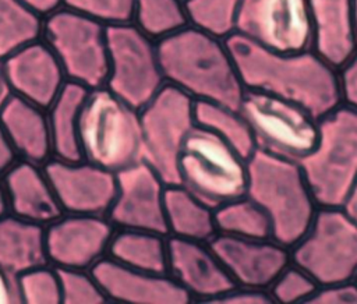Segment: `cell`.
<instances>
[{
    "mask_svg": "<svg viewBox=\"0 0 357 304\" xmlns=\"http://www.w3.org/2000/svg\"><path fill=\"white\" fill-rule=\"evenodd\" d=\"M208 244L236 287L268 290L290 264V248L273 238L254 240L216 233Z\"/></svg>",
    "mask_w": 357,
    "mask_h": 304,
    "instance_id": "cell-16",
    "label": "cell"
},
{
    "mask_svg": "<svg viewBox=\"0 0 357 304\" xmlns=\"http://www.w3.org/2000/svg\"><path fill=\"white\" fill-rule=\"evenodd\" d=\"M135 0H61V6L106 26L132 22Z\"/></svg>",
    "mask_w": 357,
    "mask_h": 304,
    "instance_id": "cell-35",
    "label": "cell"
},
{
    "mask_svg": "<svg viewBox=\"0 0 357 304\" xmlns=\"http://www.w3.org/2000/svg\"><path fill=\"white\" fill-rule=\"evenodd\" d=\"M116 231L107 216L63 213L45 227L47 264L63 269H86L107 257Z\"/></svg>",
    "mask_w": 357,
    "mask_h": 304,
    "instance_id": "cell-14",
    "label": "cell"
},
{
    "mask_svg": "<svg viewBox=\"0 0 357 304\" xmlns=\"http://www.w3.org/2000/svg\"><path fill=\"white\" fill-rule=\"evenodd\" d=\"M213 303L225 304H273L268 290L247 289V287H234L225 296L219 297Z\"/></svg>",
    "mask_w": 357,
    "mask_h": 304,
    "instance_id": "cell-38",
    "label": "cell"
},
{
    "mask_svg": "<svg viewBox=\"0 0 357 304\" xmlns=\"http://www.w3.org/2000/svg\"><path fill=\"white\" fill-rule=\"evenodd\" d=\"M290 261L318 284L357 278V223L342 206H319L310 227L290 247Z\"/></svg>",
    "mask_w": 357,
    "mask_h": 304,
    "instance_id": "cell-7",
    "label": "cell"
},
{
    "mask_svg": "<svg viewBox=\"0 0 357 304\" xmlns=\"http://www.w3.org/2000/svg\"><path fill=\"white\" fill-rule=\"evenodd\" d=\"M106 33L109 73L105 86L139 110L166 84L158 42L134 22L107 26Z\"/></svg>",
    "mask_w": 357,
    "mask_h": 304,
    "instance_id": "cell-11",
    "label": "cell"
},
{
    "mask_svg": "<svg viewBox=\"0 0 357 304\" xmlns=\"http://www.w3.org/2000/svg\"><path fill=\"white\" fill-rule=\"evenodd\" d=\"M195 123L218 135L245 159L255 151L251 130L236 109L213 102L195 100Z\"/></svg>",
    "mask_w": 357,
    "mask_h": 304,
    "instance_id": "cell-27",
    "label": "cell"
},
{
    "mask_svg": "<svg viewBox=\"0 0 357 304\" xmlns=\"http://www.w3.org/2000/svg\"><path fill=\"white\" fill-rule=\"evenodd\" d=\"M177 167L180 184L212 209L245 195L247 159L199 126L184 141Z\"/></svg>",
    "mask_w": 357,
    "mask_h": 304,
    "instance_id": "cell-6",
    "label": "cell"
},
{
    "mask_svg": "<svg viewBox=\"0 0 357 304\" xmlns=\"http://www.w3.org/2000/svg\"><path fill=\"white\" fill-rule=\"evenodd\" d=\"M342 208L357 223V181L354 183L353 188L350 190L349 195L346 197Z\"/></svg>",
    "mask_w": 357,
    "mask_h": 304,
    "instance_id": "cell-42",
    "label": "cell"
},
{
    "mask_svg": "<svg viewBox=\"0 0 357 304\" xmlns=\"http://www.w3.org/2000/svg\"><path fill=\"white\" fill-rule=\"evenodd\" d=\"M167 184L145 160L116 173V195L107 219L116 229L169 236L165 216Z\"/></svg>",
    "mask_w": 357,
    "mask_h": 304,
    "instance_id": "cell-13",
    "label": "cell"
},
{
    "mask_svg": "<svg viewBox=\"0 0 357 304\" xmlns=\"http://www.w3.org/2000/svg\"><path fill=\"white\" fill-rule=\"evenodd\" d=\"M132 22L159 40L188 25L184 0H135Z\"/></svg>",
    "mask_w": 357,
    "mask_h": 304,
    "instance_id": "cell-31",
    "label": "cell"
},
{
    "mask_svg": "<svg viewBox=\"0 0 357 304\" xmlns=\"http://www.w3.org/2000/svg\"><path fill=\"white\" fill-rule=\"evenodd\" d=\"M156 42L167 84L194 100L238 110L245 88L223 39L187 25Z\"/></svg>",
    "mask_w": 357,
    "mask_h": 304,
    "instance_id": "cell-2",
    "label": "cell"
},
{
    "mask_svg": "<svg viewBox=\"0 0 357 304\" xmlns=\"http://www.w3.org/2000/svg\"><path fill=\"white\" fill-rule=\"evenodd\" d=\"M225 43L245 89L293 102L317 119L342 105L337 70L312 49L300 53L272 52L236 32Z\"/></svg>",
    "mask_w": 357,
    "mask_h": 304,
    "instance_id": "cell-1",
    "label": "cell"
},
{
    "mask_svg": "<svg viewBox=\"0 0 357 304\" xmlns=\"http://www.w3.org/2000/svg\"><path fill=\"white\" fill-rule=\"evenodd\" d=\"M22 1L42 17L61 7V0H22Z\"/></svg>",
    "mask_w": 357,
    "mask_h": 304,
    "instance_id": "cell-41",
    "label": "cell"
},
{
    "mask_svg": "<svg viewBox=\"0 0 357 304\" xmlns=\"http://www.w3.org/2000/svg\"><path fill=\"white\" fill-rule=\"evenodd\" d=\"M107 26L77 11L59 7L43 17L42 39L57 57L67 81L95 89L109 73Z\"/></svg>",
    "mask_w": 357,
    "mask_h": 304,
    "instance_id": "cell-8",
    "label": "cell"
},
{
    "mask_svg": "<svg viewBox=\"0 0 357 304\" xmlns=\"http://www.w3.org/2000/svg\"><path fill=\"white\" fill-rule=\"evenodd\" d=\"M82 159L117 173L144 160L139 110L106 86L89 89L79 121Z\"/></svg>",
    "mask_w": 357,
    "mask_h": 304,
    "instance_id": "cell-4",
    "label": "cell"
},
{
    "mask_svg": "<svg viewBox=\"0 0 357 304\" xmlns=\"http://www.w3.org/2000/svg\"><path fill=\"white\" fill-rule=\"evenodd\" d=\"M144 160L167 185L180 184L178 156L195 123V100L181 89L165 84L139 109Z\"/></svg>",
    "mask_w": 357,
    "mask_h": 304,
    "instance_id": "cell-10",
    "label": "cell"
},
{
    "mask_svg": "<svg viewBox=\"0 0 357 304\" xmlns=\"http://www.w3.org/2000/svg\"><path fill=\"white\" fill-rule=\"evenodd\" d=\"M43 17L22 0H0V59L42 36Z\"/></svg>",
    "mask_w": 357,
    "mask_h": 304,
    "instance_id": "cell-29",
    "label": "cell"
},
{
    "mask_svg": "<svg viewBox=\"0 0 357 304\" xmlns=\"http://www.w3.org/2000/svg\"><path fill=\"white\" fill-rule=\"evenodd\" d=\"M337 84L342 105L357 112V52L337 68Z\"/></svg>",
    "mask_w": 357,
    "mask_h": 304,
    "instance_id": "cell-37",
    "label": "cell"
},
{
    "mask_svg": "<svg viewBox=\"0 0 357 304\" xmlns=\"http://www.w3.org/2000/svg\"><path fill=\"white\" fill-rule=\"evenodd\" d=\"M165 216L167 233L173 237L208 243L218 233L213 209L181 184L166 187Z\"/></svg>",
    "mask_w": 357,
    "mask_h": 304,
    "instance_id": "cell-25",
    "label": "cell"
},
{
    "mask_svg": "<svg viewBox=\"0 0 357 304\" xmlns=\"http://www.w3.org/2000/svg\"><path fill=\"white\" fill-rule=\"evenodd\" d=\"M6 213H8V201H7L4 181H3V177L0 176V216Z\"/></svg>",
    "mask_w": 357,
    "mask_h": 304,
    "instance_id": "cell-44",
    "label": "cell"
},
{
    "mask_svg": "<svg viewBox=\"0 0 357 304\" xmlns=\"http://www.w3.org/2000/svg\"><path fill=\"white\" fill-rule=\"evenodd\" d=\"M107 257L137 271L167 273V236L146 230L116 229Z\"/></svg>",
    "mask_w": 357,
    "mask_h": 304,
    "instance_id": "cell-26",
    "label": "cell"
},
{
    "mask_svg": "<svg viewBox=\"0 0 357 304\" xmlns=\"http://www.w3.org/2000/svg\"><path fill=\"white\" fill-rule=\"evenodd\" d=\"M167 273L194 300L213 303L236 287L205 241L167 236Z\"/></svg>",
    "mask_w": 357,
    "mask_h": 304,
    "instance_id": "cell-18",
    "label": "cell"
},
{
    "mask_svg": "<svg viewBox=\"0 0 357 304\" xmlns=\"http://www.w3.org/2000/svg\"><path fill=\"white\" fill-rule=\"evenodd\" d=\"M43 169L64 213L107 215L116 195V173L85 159L50 158Z\"/></svg>",
    "mask_w": 357,
    "mask_h": 304,
    "instance_id": "cell-15",
    "label": "cell"
},
{
    "mask_svg": "<svg viewBox=\"0 0 357 304\" xmlns=\"http://www.w3.org/2000/svg\"><path fill=\"white\" fill-rule=\"evenodd\" d=\"M47 264L45 227L11 213L0 216V268L14 276Z\"/></svg>",
    "mask_w": 357,
    "mask_h": 304,
    "instance_id": "cell-24",
    "label": "cell"
},
{
    "mask_svg": "<svg viewBox=\"0 0 357 304\" xmlns=\"http://www.w3.org/2000/svg\"><path fill=\"white\" fill-rule=\"evenodd\" d=\"M298 163L318 206H342L357 181V112L339 105L319 117L317 144Z\"/></svg>",
    "mask_w": 357,
    "mask_h": 304,
    "instance_id": "cell-5",
    "label": "cell"
},
{
    "mask_svg": "<svg viewBox=\"0 0 357 304\" xmlns=\"http://www.w3.org/2000/svg\"><path fill=\"white\" fill-rule=\"evenodd\" d=\"M238 112L251 130L255 149L298 162L317 144L318 119L293 102L245 89Z\"/></svg>",
    "mask_w": 357,
    "mask_h": 304,
    "instance_id": "cell-9",
    "label": "cell"
},
{
    "mask_svg": "<svg viewBox=\"0 0 357 304\" xmlns=\"http://www.w3.org/2000/svg\"><path fill=\"white\" fill-rule=\"evenodd\" d=\"M17 303H21L17 276L0 268V304H17Z\"/></svg>",
    "mask_w": 357,
    "mask_h": 304,
    "instance_id": "cell-39",
    "label": "cell"
},
{
    "mask_svg": "<svg viewBox=\"0 0 357 304\" xmlns=\"http://www.w3.org/2000/svg\"><path fill=\"white\" fill-rule=\"evenodd\" d=\"M8 95H10V89H8L6 78H4L3 63H1V59H0V106L4 103V100L7 99Z\"/></svg>",
    "mask_w": 357,
    "mask_h": 304,
    "instance_id": "cell-43",
    "label": "cell"
},
{
    "mask_svg": "<svg viewBox=\"0 0 357 304\" xmlns=\"http://www.w3.org/2000/svg\"><path fill=\"white\" fill-rule=\"evenodd\" d=\"M18 158L15 156L14 151L11 149L4 132H3V128L0 126V176L17 160Z\"/></svg>",
    "mask_w": 357,
    "mask_h": 304,
    "instance_id": "cell-40",
    "label": "cell"
},
{
    "mask_svg": "<svg viewBox=\"0 0 357 304\" xmlns=\"http://www.w3.org/2000/svg\"><path fill=\"white\" fill-rule=\"evenodd\" d=\"M1 177L8 201V213L42 227L64 213L43 165L17 159Z\"/></svg>",
    "mask_w": 357,
    "mask_h": 304,
    "instance_id": "cell-20",
    "label": "cell"
},
{
    "mask_svg": "<svg viewBox=\"0 0 357 304\" xmlns=\"http://www.w3.org/2000/svg\"><path fill=\"white\" fill-rule=\"evenodd\" d=\"M89 89L81 84L67 81L57 98L46 109L53 158L81 160L79 121L82 106Z\"/></svg>",
    "mask_w": 357,
    "mask_h": 304,
    "instance_id": "cell-23",
    "label": "cell"
},
{
    "mask_svg": "<svg viewBox=\"0 0 357 304\" xmlns=\"http://www.w3.org/2000/svg\"><path fill=\"white\" fill-rule=\"evenodd\" d=\"M319 284L301 268L290 264L272 282L268 293L275 304L310 303Z\"/></svg>",
    "mask_w": 357,
    "mask_h": 304,
    "instance_id": "cell-33",
    "label": "cell"
},
{
    "mask_svg": "<svg viewBox=\"0 0 357 304\" xmlns=\"http://www.w3.org/2000/svg\"><path fill=\"white\" fill-rule=\"evenodd\" d=\"M308 304H357V280L321 286Z\"/></svg>",
    "mask_w": 357,
    "mask_h": 304,
    "instance_id": "cell-36",
    "label": "cell"
},
{
    "mask_svg": "<svg viewBox=\"0 0 357 304\" xmlns=\"http://www.w3.org/2000/svg\"><path fill=\"white\" fill-rule=\"evenodd\" d=\"M63 304H105L107 298L98 280L86 269L57 268Z\"/></svg>",
    "mask_w": 357,
    "mask_h": 304,
    "instance_id": "cell-34",
    "label": "cell"
},
{
    "mask_svg": "<svg viewBox=\"0 0 357 304\" xmlns=\"http://www.w3.org/2000/svg\"><path fill=\"white\" fill-rule=\"evenodd\" d=\"M219 234L264 240L272 238V226L265 211L247 195L213 209Z\"/></svg>",
    "mask_w": 357,
    "mask_h": 304,
    "instance_id": "cell-28",
    "label": "cell"
},
{
    "mask_svg": "<svg viewBox=\"0 0 357 304\" xmlns=\"http://www.w3.org/2000/svg\"><path fill=\"white\" fill-rule=\"evenodd\" d=\"M18 293L24 304H60L61 290L57 268L50 264L33 266L17 276Z\"/></svg>",
    "mask_w": 357,
    "mask_h": 304,
    "instance_id": "cell-32",
    "label": "cell"
},
{
    "mask_svg": "<svg viewBox=\"0 0 357 304\" xmlns=\"http://www.w3.org/2000/svg\"><path fill=\"white\" fill-rule=\"evenodd\" d=\"M1 63L10 93L45 110L67 82L57 57L42 38L21 46Z\"/></svg>",
    "mask_w": 357,
    "mask_h": 304,
    "instance_id": "cell-17",
    "label": "cell"
},
{
    "mask_svg": "<svg viewBox=\"0 0 357 304\" xmlns=\"http://www.w3.org/2000/svg\"><path fill=\"white\" fill-rule=\"evenodd\" d=\"M0 126L18 159L45 165L53 158L45 109L10 93L0 106Z\"/></svg>",
    "mask_w": 357,
    "mask_h": 304,
    "instance_id": "cell-22",
    "label": "cell"
},
{
    "mask_svg": "<svg viewBox=\"0 0 357 304\" xmlns=\"http://www.w3.org/2000/svg\"><path fill=\"white\" fill-rule=\"evenodd\" d=\"M107 301L121 304H188L191 296L169 275L137 271L105 257L91 268Z\"/></svg>",
    "mask_w": 357,
    "mask_h": 304,
    "instance_id": "cell-19",
    "label": "cell"
},
{
    "mask_svg": "<svg viewBox=\"0 0 357 304\" xmlns=\"http://www.w3.org/2000/svg\"><path fill=\"white\" fill-rule=\"evenodd\" d=\"M356 280H357V278H356Z\"/></svg>",
    "mask_w": 357,
    "mask_h": 304,
    "instance_id": "cell-46",
    "label": "cell"
},
{
    "mask_svg": "<svg viewBox=\"0 0 357 304\" xmlns=\"http://www.w3.org/2000/svg\"><path fill=\"white\" fill-rule=\"evenodd\" d=\"M312 50L336 70L357 52L351 0H308Z\"/></svg>",
    "mask_w": 357,
    "mask_h": 304,
    "instance_id": "cell-21",
    "label": "cell"
},
{
    "mask_svg": "<svg viewBox=\"0 0 357 304\" xmlns=\"http://www.w3.org/2000/svg\"><path fill=\"white\" fill-rule=\"evenodd\" d=\"M353 4V17H354V24H356V29H357V0H351Z\"/></svg>",
    "mask_w": 357,
    "mask_h": 304,
    "instance_id": "cell-45",
    "label": "cell"
},
{
    "mask_svg": "<svg viewBox=\"0 0 357 304\" xmlns=\"http://www.w3.org/2000/svg\"><path fill=\"white\" fill-rule=\"evenodd\" d=\"M241 0H184L190 26L226 39L236 32Z\"/></svg>",
    "mask_w": 357,
    "mask_h": 304,
    "instance_id": "cell-30",
    "label": "cell"
},
{
    "mask_svg": "<svg viewBox=\"0 0 357 304\" xmlns=\"http://www.w3.org/2000/svg\"><path fill=\"white\" fill-rule=\"evenodd\" d=\"M245 195L268 215L272 238L287 248L307 231L319 208L298 162L259 149L247 159Z\"/></svg>",
    "mask_w": 357,
    "mask_h": 304,
    "instance_id": "cell-3",
    "label": "cell"
},
{
    "mask_svg": "<svg viewBox=\"0 0 357 304\" xmlns=\"http://www.w3.org/2000/svg\"><path fill=\"white\" fill-rule=\"evenodd\" d=\"M236 33L272 52L311 50L308 0H241Z\"/></svg>",
    "mask_w": 357,
    "mask_h": 304,
    "instance_id": "cell-12",
    "label": "cell"
}]
</instances>
